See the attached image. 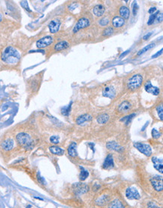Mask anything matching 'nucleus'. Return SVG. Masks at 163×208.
Returning a JSON list of instances; mask_svg holds the SVG:
<instances>
[{
  "instance_id": "nucleus-1",
  "label": "nucleus",
  "mask_w": 163,
  "mask_h": 208,
  "mask_svg": "<svg viewBox=\"0 0 163 208\" xmlns=\"http://www.w3.org/2000/svg\"><path fill=\"white\" fill-rule=\"evenodd\" d=\"M1 59L3 62L9 65L16 64L20 60V55L16 49L11 46L6 47L2 52Z\"/></svg>"
},
{
  "instance_id": "nucleus-2",
  "label": "nucleus",
  "mask_w": 163,
  "mask_h": 208,
  "mask_svg": "<svg viewBox=\"0 0 163 208\" xmlns=\"http://www.w3.org/2000/svg\"><path fill=\"white\" fill-rule=\"evenodd\" d=\"M16 139L18 143L20 146H23L24 148L29 150L32 148L33 147V142L31 139L30 136L26 133H20L17 135Z\"/></svg>"
},
{
  "instance_id": "nucleus-3",
  "label": "nucleus",
  "mask_w": 163,
  "mask_h": 208,
  "mask_svg": "<svg viewBox=\"0 0 163 208\" xmlns=\"http://www.w3.org/2000/svg\"><path fill=\"white\" fill-rule=\"evenodd\" d=\"M143 82V77L140 74H135L131 77L128 83V87L129 89L135 90L141 86Z\"/></svg>"
},
{
  "instance_id": "nucleus-4",
  "label": "nucleus",
  "mask_w": 163,
  "mask_h": 208,
  "mask_svg": "<svg viewBox=\"0 0 163 208\" xmlns=\"http://www.w3.org/2000/svg\"><path fill=\"white\" fill-rule=\"evenodd\" d=\"M73 189L76 195L85 194L89 191V186L83 182H76L73 185Z\"/></svg>"
},
{
  "instance_id": "nucleus-5",
  "label": "nucleus",
  "mask_w": 163,
  "mask_h": 208,
  "mask_svg": "<svg viewBox=\"0 0 163 208\" xmlns=\"http://www.w3.org/2000/svg\"><path fill=\"white\" fill-rule=\"evenodd\" d=\"M134 146L140 152H141L142 154H143L147 157H150L152 154V148L147 144L141 143V142H135Z\"/></svg>"
},
{
  "instance_id": "nucleus-6",
  "label": "nucleus",
  "mask_w": 163,
  "mask_h": 208,
  "mask_svg": "<svg viewBox=\"0 0 163 208\" xmlns=\"http://www.w3.org/2000/svg\"><path fill=\"white\" fill-rule=\"evenodd\" d=\"M150 182L155 190L161 192L163 190V177L160 176H154L151 178Z\"/></svg>"
},
{
  "instance_id": "nucleus-7",
  "label": "nucleus",
  "mask_w": 163,
  "mask_h": 208,
  "mask_svg": "<svg viewBox=\"0 0 163 208\" xmlns=\"http://www.w3.org/2000/svg\"><path fill=\"white\" fill-rule=\"evenodd\" d=\"M53 41H54V39H53L52 36H44V37L41 38L40 40H39L36 42V46H37V48H39V49L45 48V47L47 46H49V45L53 43Z\"/></svg>"
},
{
  "instance_id": "nucleus-8",
  "label": "nucleus",
  "mask_w": 163,
  "mask_h": 208,
  "mask_svg": "<svg viewBox=\"0 0 163 208\" xmlns=\"http://www.w3.org/2000/svg\"><path fill=\"white\" fill-rule=\"evenodd\" d=\"M90 25V21L88 18H80L79 21H77V23H76L75 27H73V33H77L78 31H79L82 29L86 28Z\"/></svg>"
},
{
  "instance_id": "nucleus-9",
  "label": "nucleus",
  "mask_w": 163,
  "mask_h": 208,
  "mask_svg": "<svg viewBox=\"0 0 163 208\" xmlns=\"http://www.w3.org/2000/svg\"><path fill=\"white\" fill-rule=\"evenodd\" d=\"M126 196L129 200H138L140 199V194L138 192L136 188H128L126 189Z\"/></svg>"
},
{
  "instance_id": "nucleus-10",
  "label": "nucleus",
  "mask_w": 163,
  "mask_h": 208,
  "mask_svg": "<svg viewBox=\"0 0 163 208\" xmlns=\"http://www.w3.org/2000/svg\"><path fill=\"white\" fill-rule=\"evenodd\" d=\"M103 96L109 99H113L116 96V89L113 86H107L103 90Z\"/></svg>"
},
{
  "instance_id": "nucleus-11",
  "label": "nucleus",
  "mask_w": 163,
  "mask_h": 208,
  "mask_svg": "<svg viewBox=\"0 0 163 208\" xmlns=\"http://www.w3.org/2000/svg\"><path fill=\"white\" fill-rule=\"evenodd\" d=\"M60 27H61V21L59 19H54L49 24V31L52 33H56L59 31Z\"/></svg>"
},
{
  "instance_id": "nucleus-12",
  "label": "nucleus",
  "mask_w": 163,
  "mask_h": 208,
  "mask_svg": "<svg viewBox=\"0 0 163 208\" xmlns=\"http://www.w3.org/2000/svg\"><path fill=\"white\" fill-rule=\"evenodd\" d=\"M152 162L154 168L161 173H163V158H158L156 157L152 158Z\"/></svg>"
},
{
  "instance_id": "nucleus-13",
  "label": "nucleus",
  "mask_w": 163,
  "mask_h": 208,
  "mask_svg": "<svg viewBox=\"0 0 163 208\" xmlns=\"http://www.w3.org/2000/svg\"><path fill=\"white\" fill-rule=\"evenodd\" d=\"M145 89L146 92H147L148 93H150L153 95H158L159 94V89L156 86H152V83H150V81H148L145 84Z\"/></svg>"
},
{
  "instance_id": "nucleus-14",
  "label": "nucleus",
  "mask_w": 163,
  "mask_h": 208,
  "mask_svg": "<svg viewBox=\"0 0 163 208\" xmlns=\"http://www.w3.org/2000/svg\"><path fill=\"white\" fill-rule=\"evenodd\" d=\"M114 167V161H113V158L112 154H108L106 157L105 160H104V163H103L102 167L105 170H108V169H111Z\"/></svg>"
},
{
  "instance_id": "nucleus-15",
  "label": "nucleus",
  "mask_w": 163,
  "mask_h": 208,
  "mask_svg": "<svg viewBox=\"0 0 163 208\" xmlns=\"http://www.w3.org/2000/svg\"><path fill=\"white\" fill-rule=\"evenodd\" d=\"M14 147V141L11 138H8L1 143V148L4 151H10Z\"/></svg>"
},
{
  "instance_id": "nucleus-16",
  "label": "nucleus",
  "mask_w": 163,
  "mask_h": 208,
  "mask_svg": "<svg viewBox=\"0 0 163 208\" xmlns=\"http://www.w3.org/2000/svg\"><path fill=\"white\" fill-rule=\"evenodd\" d=\"M109 201V197L108 195H101L100 197H98L95 201V204L97 206L100 207H103L104 205H106Z\"/></svg>"
},
{
  "instance_id": "nucleus-17",
  "label": "nucleus",
  "mask_w": 163,
  "mask_h": 208,
  "mask_svg": "<svg viewBox=\"0 0 163 208\" xmlns=\"http://www.w3.org/2000/svg\"><path fill=\"white\" fill-rule=\"evenodd\" d=\"M107 148L109 150H113V151H122V148L115 141H110V142H108L106 145Z\"/></svg>"
},
{
  "instance_id": "nucleus-18",
  "label": "nucleus",
  "mask_w": 163,
  "mask_h": 208,
  "mask_svg": "<svg viewBox=\"0 0 163 208\" xmlns=\"http://www.w3.org/2000/svg\"><path fill=\"white\" fill-rule=\"evenodd\" d=\"M125 23V20L122 17L119 16H116L113 18V19L112 20V24L114 27L116 28H119V27H122V26L124 25Z\"/></svg>"
},
{
  "instance_id": "nucleus-19",
  "label": "nucleus",
  "mask_w": 163,
  "mask_h": 208,
  "mask_svg": "<svg viewBox=\"0 0 163 208\" xmlns=\"http://www.w3.org/2000/svg\"><path fill=\"white\" fill-rule=\"evenodd\" d=\"M92 120V117L91 115L89 114H83L81 115L76 119V124L78 125H82V124H85V122H88V121H91Z\"/></svg>"
},
{
  "instance_id": "nucleus-20",
  "label": "nucleus",
  "mask_w": 163,
  "mask_h": 208,
  "mask_svg": "<svg viewBox=\"0 0 163 208\" xmlns=\"http://www.w3.org/2000/svg\"><path fill=\"white\" fill-rule=\"evenodd\" d=\"M131 106V105L129 102H128V101H125V102H122L119 105L118 111H119V112H121V113H126V112H127L128 111L130 110Z\"/></svg>"
},
{
  "instance_id": "nucleus-21",
  "label": "nucleus",
  "mask_w": 163,
  "mask_h": 208,
  "mask_svg": "<svg viewBox=\"0 0 163 208\" xmlns=\"http://www.w3.org/2000/svg\"><path fill=\"white\" fill-rule=\"evenodd\" d=\"M76 147H77V145L76 142H72L69 146L68 148H67V152H68V154L71 157H76L77 156V149H76Z\"/></svg>"
},
{
  "instance_id": "nucleus-22",
  "label": "nucleus",
  "mask_w": 163,
  "mask_h": 208,
  "mask_svg": "<svg viewBox=\"0 0 163 208\" xmlns=\"http://www.w3.org/2000/svg\"><path fill=\"white\" fill-rule=\"evenodd\" d=\"M105 12V9L102 5H97L93 9V13L96 17H101Z\"/></svg>"
},
{
  "instance_id": "nucleus-23",
  "label": "nucleus",
  "mask_w": 163,
  "mask_h": 208,
  "mask_svg": "<svg viewBox=\"0 0 163 208\" xmlns=\"http://www.w3.org/2000/svg\"><path fill=\"white\" fill-rule=\"evenodd\" d=\"M69 43L66 41H61L57 43L54 47V49L55 51H61L67 49L69 47Z\"/></svg>"
},
{
  "instance_id": "nucleus-24",
  "label": "nucleus",
  "mask_w": 163,
  "mask_h": 208,
  "mask_svg": "<svg viewBox=\"0 0 163 208\" xmlns=\"http://www.w3.org/2000/svg\"><path fill=\"white\" fill-rule=\"evenodd\" d=\"M119 14L121 15L124 20L125 19H128L130 16V11L126 6H122L119 9Z\"/></svg>"
},
{
  "instance_id": "nucleus-25",
  "label": "nucleus",
  "mask_w": 163,
  "mask_h": 208,
  "mask_svg": "<svg viewBox=\"0 0 163 208\" xmlns=\"http://www.w3.org/2000/svg\"><path fill=\"white\" fill-rule=\"evenodd\" d=\"M49 151L52 154H56V155H62L64 153V151L61 148L58 146H51L49 148Z\"/></svg>"
},
{
  "instance_id": "nucleus-26",
  "label": "nucleus",
  "mask_w": 163,
  "mask_h": 208,
  "mask_svg": "<svg viewBox=\"0 0 163 208\" xmlns=\"http://www.w3.org/2000/svg\"><path fill=\"white\" fill-rule=\"evenodd\" d=\"M109 119V116L107 114H102L97 117V121L99 124H104L107 122Z\"/></svg>"
},
{
  "instance_id": "nucleus-27",
  "label": "nucleus",
  "mask_w": 163,
  "mask_h": 208,
  "mask_svg": "<svg viewBox=\"0 0 163 208\" xmlns=\"http://www.w3.org/2000/svg\"><path fill=\"white\" fill-rule=\"evenodd\" d=\"M80 168V173H79V180L81 181H85V180L89 176V173L83 167H79Z\"/></svg>"
},
{
  "instance_id": "nucleus-28",
  "label": "nucleus",
  "mask_w": 163,
  "mask_h": 208,
  "mask_svg": "<svg viewBox=\"0 0 163 208\" xmlns=\"http://www.w3.org/2000/svg\"><path fill=\"white\" fill-rule=\"evenodd\" d=\"M123 205H122V202L119 200L116 199L114 201H112L109 204V208H123Z\"/></svg>"
},
{
  "instance_id": "nucleus-29",
  "label": "nucleus",
  "mask_w": 163,
  "mask_h": 208,
  "mask_svg": "<svg viewBox=\"0 0 163 208\" xmlns=\"http://www.w3.org/2000/svg\"><path fill=\"white\" fill-rule=\"evenodd\" d=\"M71 104L72 102L67 106H65V107H63V108H61V113H62V114L64 115V116H68L70 112V110H71Z\"/></svg>"
},
{
  "instance_id": "nucleus-30",
  "label": "nucleus",
  "mask_w": 163,
  "mask_h": 208,
  "mask_svg": "<svg viewBox=\"0 0 163 208\" xmlns=\"http://www.w3.org/2000/svg\"><path fill=\"white\" fill-rule=\"evenodd\" d=\"M155 45L154 43H151V44H150V45H147V46H145L144 48H143V49H141L140 51H139L138 53V55H141L142 54H143L144 52H147L148 50H150V49H151L152 48H153Z\"/></svg>"
},
{
  "instance_id": "nucleus-31",
  "label": "nucleus",
  "mask_w": 163,
  "mask_h": 208,
  "mask_svg": "<svg viewBox=\"0 0 163 208\" xmlns=\"http://www.w3.org/2000/svg\"><path fill=\"white\" fill-rule=\"evenodd\" d=\"M156 111L160 120H163V104H160L156 107Z\"/></svg>"
},
{
  "instance_id": "nucleus-32",
  "label": "nucleus",
  "mask_w": 163,
  "mask_h": 208,
  "mask_svg": "<svg viewBox=\"0 0 163 208\" xmlns=\"http://www.w3.org/2000/svg\"><path fill=\"white\" fill-rule=\"evenodd\" d=\"M159 14V11H156V13H153V14H151L149 18V21L147 22V24H148V25H151V24L154 23V21L156 19V17H157V15Z\"/></svg>"
},
{
  "instance_id": "nucleus-33",
  "label": "nucleus",
  "mask_w": 163,
  "mask_h": 208,
  "mask_svg": "<svg viewBox=\"0 0 163 208\" xmlns=\"http://www.w3.org/2000/svg\"><path fill=\"white\" fill-rule=\"evenodd\" d=\"M135 114H130V115H128V116H126V117H125L124 118L121 119V121H122V122H125V124H126V125H128L129 123L131 122V120H132L133 117H135Z\"/></svg>"
},
{
  "instance_id": "nucleus-34",
  "label": "nucleus",
  "mask_w": 163,
  "mask_h": 208,
  "mask_svg": "<svg viewBox=\"0 0 163 208\" xmlns=\"http://www.w3.org/2000/svg\"><path fill=\"white\" fill-rule=\"evenodd\" d=\"M113 32H114V31H113V27H107L105 30H104V31H103V36H110V35H112L113 33Z\"/></svg>"
},
{
  "instance_id": "nucleus-35",
  "label": "nucleus",
  "mask_w": 163,
  "mask_h": 208,
  "mask_svg": "<svg viewBox=\"0 0 163 208\" xmlns=\"http://www.w3.org/2000/svg\"><path fill=\"white\" fill-rule=\"evenodd\" d=\"M109 18H108L107 17H104V18H102L99 21V24H100V26H102V27H105V26H107L108 23H109Z\"/></svg>"
},
{
  "instance_id": "nucleus-36",
  "label": "nucleus",
  "mask_w": 163,
  "mask_h": 208,
  "mask_svg": "<svg viewBox=\"0 0 163 208\" xmlns=\"http://www.w3.org/2000/svg\"><path fill=\"white\" fill-rule=\"evenodd\" d=\"M151 134H152V138H155V139H157V138H159L160 137V136H161V134H160V133L158 130H156V129H153L152 130V132H151Z\"/></svg>"
},
{
  "instance_id": "nucleus-37",
  "label": "nucleus",
  "mask_w": 163,
  "mask_h": 208,
  "mask_svg": "<svg viewBox=\"0 0 163 208\" xmlns=\"http://www.w3.org/2000/svg\"><path fill=\"white\" fill-rule=\"evenodd\" d=\"M59 140L60 138L57 136H52L50 137V142L54 144V145H57V144L59 143Z\"/></svg>"
},
{
  "instance_id": "nucleus-38",
  "label": "nucleus",
  "mask_w": 163,
  "mask_h": 208,
  "mask_svg": "<svg viewBox=\"0 0 163 208\" xmlns=\"http://www.w3.org/2000/svg\"><path fill=\"white\" fill-rule=\"evenodd\" d=\"M133 9H132V11H133V14L134 15H136L137 14V12H138V4H137V2H135L134 3H133Z\"/></svg>"
},
{
  "instance_id": "nucleus-39",
  "label": "nucleus",
  "mask_w": 163,
  "mask_h": 208,
  "mask_svg": "<svg viewBox=\"0 0 163 208\" xmlns=\"http://www.w3.org/2000/svg\"><path fill=\"white\" fill-rule=\"evenodd\" d=\"M37 180H38V181L40 182L41 184H42V185H45V180L43 179L42 176H40V173H37Z\"/></svg>"
},
{
  "instance_id": "nucleus-40",
  "label": "nucleus",
  "mask_w": 163,
  "mask_h": 208,
  "mask_svg": "<svg viewBox=\"0 0 163 208\" xmlns=\"http://www.w3.org/2000/svg\"><path fill=\"white\" fill-rule=\"evenodd\" d=\"M156 21L157 23H160V22L163 21V13H160V14H158Z\"/></svg>"
},
{
  "instance_id": "nucleus-41",
  "label": "nucleus",
  "mask_w": 163,
  "mask_h": 208,
  "mask_svg": "<svg viewBox=\"0 0 163 208\" xmlns=\"http://www.w3.org/2000/svg\"><path fill=\"white\" fill-rule=\"evenodd\" d=\"M162 52H163V49H162L160 51H159L158 52H156V54L154 55H152V58H157V57H159V55H162Z\"/></svg>"
},
{
  "instance_id": "nucleus-42",
  "label": "nucleus",
  "mask_w": 163,
  "mask_h": 208,
  "mask_svg": "<svg viewBox=\"0 0 163 208\" xmlns=\"http://www.w3.org/2000/svg\"><path fill=\"white\" fill-rule=\"evenodd\" d=\"M147 208H159L157 206H156L155 204H153V203L152 202H150L149 204H148V206H147Z\"/></svg>"
},
{
  "instance_id": "nucleus-43",
  "label": "nucleus",
  "mask_w": 163,
  "mask_h": 208,
  "mask_svg": "<svg viewBox=\"0 0 163 208\" xmlns=\"http://www.w3.org/2000/svg\"><path fill=\"white\" fill-rule=\"evenodd\" d=\"M100 185H97V184H95L93 186V191L94 192H97V191L100 189Z\"/></svg>"
},
{
  "instance_id": "nucleus-44",
  "label": "nucleus",
  "mask_w": 163,
  "mask_h": 208,
  "mask_svg": "<svg viewBox=\"0 0 163 208\" xmlns=\"http://www.w3.org/2000/svg\"><path fill=\"white\" fill-rule=\"evenodd\" d=\"M151 35H152V33H147V34H146L145 36H144L143 37V40H148V39H149V38L150 37Z\"/></svg>"
},
{
  "instance_id": "nucleus-45",
  "label": "nucleus",
  "mask_w": 163,
  "mask_h": 208,
  "mask_svg": "<svg viewBox=\"0 0 163 208\" xmlns=\"http://www.w3.org/2000/svg\"><path fill=\"white\" fill-rule=\"evenodd\" d=\"M129 52H130V50H127V51H126L125 52H123V53H122V54L120 55V58H124L126 55H127Z\"/></svg>"
},
{
  "instance_id": "nucleus-46",
  "label": "nucleus",
  "mask_w": 163,
  "mask_h": 208,
  "mask_svg": "<svg viewBox=\"0 0 163 208\" xmlns=\"http://www.w3.org/2000/svg\"><path fill=\"white\" fill-rule=\"evenodd\" d=\"M155 11H156V8H155V7H153V8H151V9H149V13L150 14H153V12H154Z\"/></svg>"
},
{
  "instance_id": "nucleus-47",
  "label": "nucleus",
  "mask_w": 163,
  "mask_h": 208,
  "mask_svg": "<svg viewBox=\"0 0 163 208\" xmlns=\"http://www.w3.org/2000/svg\"><path fill=\"white\" fill-rule=\"evenodd\" d=\"M76 6H77V4H76V3L72 4L71 6H70V10H73V9H75V8L76 7Z\"/></svg>"
},
{
  "instance_id": "nucleus-48",
  "label": "nucleus",
  "mask_w": 163,
  "mask_h": 208,
  "mask_svg": "<svg viewBox=\"0 0 163 208\" xmlns=\"http://www.w3.org/2000/svg\"><path fill=\"white\" fill-rule=\"evenodd\" d=\"M88 146L91 147V149H93V151H95V150H94V146H95V145H94V143H89L88 144Z\"/></svg>"
},
{
  "instance_id": "nucleus-49",
  "label": "nucleus",
  "mask_w": 163,
  "mask_h": 208,
  "mask_svg": "<svg viewBox=\"0 0 163 208\" xmlns=\"http://www.w3.org/2000/svg\"><path fill=\"white\" fill-rule=\"evenodd\" d=\"M2 15H1V14H0V21H2Z\"/></svg>"
}]
</instances>
